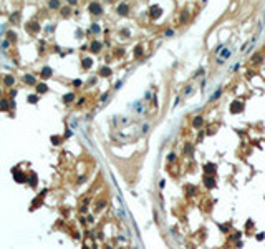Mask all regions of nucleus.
<instances>
[{
    "label": "nucleus",
    "instance_id": "nucleus-2",
    "mask_svg": "<svg viewBox=\"0 0 265 249\" xmlns=\"http://www.w3.org/2000/svg\"><path fill=\"white\" fill-rule=\"evenodd\" d=\"M38 90H40V92H45V90H47V87H45V85H40Z\"/></svg>",
    "mask_w": 265,
    "mask_h": 249
},
{
    "label": "nucleus",
    "instance_id": "nucleus-1",
    "mask_svg": "<svg viewBox=\"0 0 265 249\" xmlns=\"http://www.w3.org/2000/svg\"><path fill=\"white\" fill-rule=\"evenodd\" d=\"M25 80H27V83H33V76H25Z\"/></svg>",
    "mask_w": 265,
    "mask_h": 249
}]
</instances>
